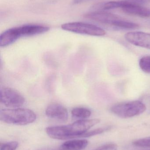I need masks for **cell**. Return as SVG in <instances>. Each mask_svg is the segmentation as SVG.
<instances>
[{
  "mask_svg": "<svg viewBox=\"0 0 150 150\" xmlns=\"http://www.w3.org/2000/svg\"><path fill=\"white\" fill-rule=\"evenodd\" d=\"M134 4L141 5L150 2V0H126Z\"/></svg>",
  "mask_w": 150,
  "mask_h": 150,
  "instance_id": "ac0fdd59",
  "label": "cell"
},
{
  "mask_svg": "<svg viewBox=\"0 0 150 150\" xmlns=\"http://www.w3.org/2000/svg\"><path fill=\"white\" fill-rule=\"evenodd\" d=\"M146 109V106L141 101L134 100L116 104L111 108V111L115 115L126 119L142 114Z\"/></svg>",
  "mask_w": 150,
  "mask_h": 150,
  "instance_id": "3957f363",
  "label": "cell"
},
{
  "mask_svg": "<svg viewBox=\"0 0 150 150\" xmlns=\"http://www.w3.org/2000/svg\"><path fill=\"white\" fill-rule=\"evenodd\" d=\"M112 26L117 28L128 30L136 29L139 27V25L138 24L126 21L122 18L114 22L112 25Z\"/></svg>",
  "mask_w": 150,
  "mask_h": 150,
  "instance_id": "4fadbf2b",
  "label": "cell"
},
{
  "mask_svg": "<svg viewBox=\"0 0 150 150\" xmlns=\"http://www.w3.org/2000/svg\"><path fill=\"white\" fill-rule=\"evenodd\" d=\"M21 37H29L38 35L49 30L47 26L38 25H26L18 27Z\"/></svg>",
  "mask_w": 150,
  "mask_h": 150,
  "instance_id": "9c48e42d",
  "label": "cell"
},
{
  "mask_svg": "<svg viewBox=\"0 0 150 150\" xmlns=\"http://www.w3.org/2000/svg\"><path fill=\"white\" fill-rule=\"evenodd\" d=\"M0 100L4 105L11 108L20 107L25 102V99L20 93L9 87L1 89Z\"/></svg>",
  "mask_w": 150,
  "mask_h": 150,
  "instance_id": "5b68a950",
  "label": "cell"
},
{
  "mask_svg": "<svg viewBox=\"0 0 150 150\" xmlns=\"http://www.w3.org/2000/svg\"><path fill=\"white\" fill-rule=\"evenodd\" d=\"M140 68L144 73L150 74V55L144 56L139 61Z\"/></svg>",
  "mask_w": 150,
  "mask_h": 150,
  "instance_id": "5bb4252c",
  "label": "cell"
},
{
  "mask_svg": "<svg viewBox=\"0 0 150 150\" xmlns=\"http://www.w3.org/2000/svg\"><path fill=\"white\" fill-rule=\"evenodd\" d=\"M61 28L64 30L90 36H103L106 33L105 30L97 25L82 22L63 24L61 25Z\"/></svg>",
  "mask_w": 150,
  "mask_h": 150,
  "instance_id": "277c9868",
  "label": "cell"
},
{
  "mask_svg": "<svg viewBox=\"0 0 150 150\" xmlns=\"http://www.w3.org/2000/svg\"><path fill=\"white\" fill-rule=\"evenodd\" d=\"M45 114L48 118L61 122H65L68 119L67 108L58 103L50 104L46 109Z\"/></svg>",
  "mask_w": 150,
  "mask_h": 150,
  "instance_id": "52a82bcc",
  "label": "cell"
},
{
  "mask_svg": "<svg viewBox=\"0 0 150 150\" xmlns=\"http://www.w3.org/2000/svg\"><path fill=\"white\" fill-rule=\"evenodd\" d=\"M118 147L113 144H105L101 147H99L95 150H117Z\"/></svg>",
  "mask_w": 150,
  "mask_h": 150,
  "instance_id": "e0dca14e",
  "label": "cell"
},
{
  "mask_svg": "<svg viewBox=\"0 0 150 150\" xmlns=\"http://www.w3.org/2000/svg\"><path fill=\"white\" fill-rule=\"evenodd\" d=\"M72 117L78 120H85L89 118L91 115L90 110L84 107H76L71 111Z\"/></svg>",
  "mask_w": 150,
  "mask_h": 150,
  "instance_id": "7c38bea8",
  "label": "cell"
},
{
  "mask_svg": "<svg viewBox=\"0 0 150 150\" xmlns=\"http://www.w3.org/2000/svg\"><path fill=\"white\" fill-rule=\"evenodd\" d=\"M84 0H74V3L75 4H78L82 2Z\"/></svg>",
  "mask_w": 150,
  "mask_h": 150,
  "instance_id": "d6986e66",
  "label": "cell"
},
{
  "mask_svg": "<svg viewBox=\"0 0 150 150\" xmlns=\"http://www.w3.org/2000/svg\"><path fill=\"white\" fill-rule=\"evenodd\" d=\"M18 147V143L16 142H11L4 144L1 145L0 150H16Z\"/></svg>",
  "mask_w": 150,
  "mask_h": 150,
  "instance_id": "2e32d148",
  "label": "cell"
},
{
  "mask_svg": "<svg viewBox=\"0 0 150 150\" xmlns=\"http://www.w3.org/2000/svg\"><path fill=\"white\" fill-rule=\"evenodd\" d=\"M88 145V142L84 139L70 140L63 143L59 150H83Z\"/></svg>",
  "mask_w": 150,
  "mask_h": 150,
  "instance_id": "8fae6325",
  "label": "cell"
},
{
  "mask_svg": "<svg viewBox=\"0 0 150 150\" xmlns=\"http://www.w3.org/2000/svg\"><path fill=\"white\" fill-rule=\"evenodd\" d=\"M122 11L127 14L143 18L150 17V9L141 5L129 3L122 8Z\"/></svg>",
  "mask_w": 150,
  "mask_h": 150,
  "instance_id": "30bf717a",
  "label": "cell"
},
{
  "mask_svg": "<svg viewBox=\"0 0 150 150\" xmlns=\"http://www.w3.org/2000/svg\"><path fill=\"white\" fill-rule=\"evenodd\" d=\"M97 119L78 120L72 124L48 127L46 132L53 139L67 140L82 138L83 134L100 122Z\"/></svg>",
  "mask_w": 150,
  "mask_h": 150,
  "instance_id": "6da1fadb",
  "label": "cell"
},
{
  "mask_svg": "<svg viewBox=\"0 0 150 150\" xmlns=\"http://www.w3.org/2000/svg\"><path fill=\"white\" fill-rule=\"evenodd\" d=\"M85 17L88 19L111 25H112L117 20L122 18L118 15L103 11H92L86 14Z\"/></svg>",
  "mask_w": 150,
  "mask_h": 150,
  "instance_id": "ba28073f",
  "label": "cell"
},
{
  "mask_svg": "<svg viewBox=\"0 0 150 150\" xmlns=\"http://www.w3.org/2000/svg\"><path fill=\"white\" fill-rule=\"evenodd\" d=\"M36 118L34 112L27 108H7L0 111V120L8 124L20 126L28 125L34 122Z\"/></svg>",
  "mask_w": 150,
  "mask_h": 150,
  "instance_id": "7a4b0ae2",
  "label": "cell"
},
{
  "mask_svg": "<svg viewBox=\"0 0 150 150\" xmlns=\"http://www.w3.org/2000/svg\"><path fill=\"white\" fill-rule=\"evenodd\" d=\"M133 144L136 147L150 148V137L139 139L133 142Z\"/></svg>",
  "mask_w": 150,
  "mask_h": 150,
  "instance_id": "9a60e30c",
  "label": "cell"
},
{
  "mask_svg": "<svg viewBox=\"0 0 150 150\" xmlns=\"http://www.w3.org/2000/svg\"><path fill=\"white\" fill-rule=\"evenodd\" d=\"M126 40L130 44L150 50V33L143 32H130L125 35Z\"/></svg>",
  "mask_w": 150,
  "mask_h": 150,
  "instance_id": "8992f818",
  "label": "cell"
}]
</instances>
